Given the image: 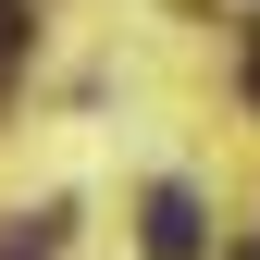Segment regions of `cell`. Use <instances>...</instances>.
I'll return each mask as SVG.
<instances>
[{
  "instance_id": "7a4b0ae2",
  "label": "cell",
  "mask_w": 260,
  "mask_h": 260,
  "mask_svg": "<svg viewBox=\"0 0 260 260\" xmlns=\"http://www.w3.org/2000/svg\"><path fill=\"white\" fill-rule=\"evenodd\" d=\"M13 38H25V0H0V50H13Z\"/></svg>"
},
{
  "instance_id": "277c9868",
  "label": "cell",
  "mask_w": 260,
  "mask_h": 260,
  "mask_svg": "<svg viewBox=\"0 0 260 260\" xmlns=\"http://www.w3.org/2000/svg\"><path fill=\"white\" fill-rule=\"evenodd\" d=\"M248 87H260V62H248Z\"/></svg>"
},
{
  "instance_id": "3957f363",
  "label": "cell",
  "mask_w": 260,
  "mask_h": 260,
  "mask_svg": "<svg viewBox=\"0 0 260 260\" xmlns=\"http://www.w3.org/2000/svg\"><path fill=\"white\" fill-rule=\"evenodd\" d=\"M223 260H260V236H248V248H223Z\"/></svg>"
},
{
  "instance_id": "6da1fadb",
  "label": "cell",
  "mask_w": 260,
  "mask_h": 260,
  "mask_svg": "<svg viewBox=\"0 0 260 260\" xmlns=\"http://www.w3.org/2000/svg\"><path fill=\"white\" fill-rule=\"evenodd\" d=\"M137 248H149V260H199V199H186V186H149Z\"/></svg>"
}]
</instances>
